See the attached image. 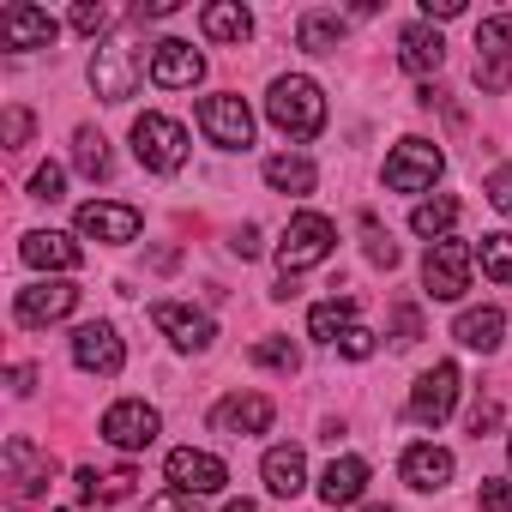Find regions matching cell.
<instances>
[{
  "mask_svg": "<svg viewBox=\"0 0 512 512\" xmlns=\"http://www.w3.org/2000/svg\"><path fill=\"white\" fill-rule=\"evenodd\" d=\"M266 115H272V127H278V133H290V139H314V133L326 127V97H320V85H314V79L290 73V79H278V85H272Z\"/></svg>",
  "mask_w": 512,
  "mask_h": 512,
  "instance_id": "obj_1",
  "label": "cell"
},
{
  "mask_svg": "<svg viewBox=\"0 0 512 512\" xmlns=\"http://www.w3.org/2000/svg\"><path fill=\"white\" fill-rule=\"evenodd\" d=\"M0 464H7V500L13 506H31V500H43L49 494V482H55V452L49 446H37V440H25V434H13L7 440V458H0Z\"/></svg>",
  "mask_w": 512,
  "mask_h": 512,
  "instance_id": "obj_2",
  "label": "cell"
},
{
  "mask_svg": "<svg viewBox=\"0 0 512 512\" xmlns=\"http://www.w3.org/2000/svg\"><path fill=\"white\" fill-rule=\"evenodd\" d=\"M332 247H338V223L320 217V211H302V217H290V229L278 241V266H284V278H296V272L320 266Z\"/></svg>",
  "mask_w": 512,
  "mask_h": 512,
  "instance_id": "obj_3",
  "label": "cell"
},
{
  "mask_svg": "<svg viewBox=\"0 0 512 512\" xmlns=\"http://www.w3.org/2000/svg\"><path fill=\"white\" fill-rule=\"evenodd\" d=\"M470 266H476V247L446 235V241H428V260H422V290L434 302H458L470 290Z\"/></svg>",
  "mask_w": 512,
  "mask_h": 512,
  "instance_id": "obj_4",
  "label": "cell"
},
{
  "mask_svg": "<svg viewBox=\"0 0 512 512\" xmlns=\"http://www.w3.org/2000/svg\"><path fill=\"white\" fill-rule=\"evenodd\" d=\"M145 73H151L145 55H139V43H127V37H115V43H103V49L91 55V85H97L103 103H127Z\"/></svg>",
  "mask_w": 512,
  "mask_h": 512,
  "instance_id": "obj_5",
  "label": "cell"
},
{
  "mask_svg": "<svg viewBox=\"0 0 512 512\" xmlns=\"http://www.w3.org/2000/svg\"><path fill=\"white\" fill-rule=\"evenodd\" d=\"M133 157L151 169V175H175L187 163V127L169 121V115H139L133 121Z\"/></svg>",
  "mask_w": 512,
  "mask_h": 512,
  "instance_id": "obj_6",
  "label": "cell"
},
{
  "mask_svg": "<svg viewBox=\"0 0 512 512\" xmlns=\"http://www.w3.org/2000/svg\"><path fill=\"white\" fill-rule=\"evenodd\" d=\"M458 386H464L458 362H434V368L410 386V422H416V428H440V422L452 416V404H458Z\"/></svg>",
  "mask_w": 512,
  "mask_h": 512,
  "instance_id": "obj_7",
  "label": "cell"
},
{
  "mask_svg": "<svg viewBox=\"0 0 512 512\" xmlns=\"http://www.w3.org/2000/svg\"><path fill=\"white\" fill-rule=\"evenodd\" d=\"M440 169H446V157H440L434 139H404V145L386 157V187H392V193H428Z\"/></svg>",
  "mask_w": 512,
  "mask_h": 512,
  "instance_id": "obj_8",
  "label": "cell"
},
{
  "mask_svg": "<svg viewBox=\"0 0 512 512\" xmlns=\"http://www.w3.org/2000/svg\"><path fill=\"white\" fill-rule=\"evenodd\" d=\"M199 127H205V139L223 145V151H247V145H253V109H247L241 97H229V91H217V97L199 103Z\"/></svg>",
  "mask_w": 512,
  "mask_h": 512,
  "instance_id": "obj_9",
  "label": "cell"
},
{
  "mask_svg": "<svg viewBox=\"0 0 512 512\" xmlns=\"http://www.w3.org/2000/svg\"><path fill=\"white\" fill-rule=\"evenodd\" d=\"M157 434H163V416H157L145 398H121V404L103 410V440L121 446V452H145Z\"/></svg>",
  "mask_w": 512,
  "mask_h": 512,
  "instance_id": "obj_10",
  "label": "cell"
},
{
  "mask_svg": "<svg viewBox=\"0 0 512 512\" xmlns=\"http://www.w3.org/2000/svg\"><path fill=\"white\" fill-rule=\"evenodd\" d=\"M79 308V284H67V278H49V284H31V290H19V302H13V320L19 326H55V320H67Z\"/></svg>",
  "mask_w": 512,
  "mask_h": 512,
  "instance_id": "obj_11",
  "label": "cell"
},
{
  "mask_svg": "<svg viewBox=\"0 0 512 512\" xmlns=\"http://www.w3.org/2000/svg\"><path fill=\"white\" fill-rule=\"evenodd\" d=\"M163 476L181 488V494H217L223 482H229V470H223V458H211V452H199V446H175L169 458H163Z\"/></svg>",
  "mask_w": 512,
  "mask_h": 512,
  "instance_id": "obj_12",
  "label": "cell"
},
{
  "mask_svg": "<svg viewBox=\"0 0 512 512\" xmlns=\"http://www.w3.org/2000/svg\"><path fill=\"white\" fill-rule=\"evenodd\" d=\"M199 79H205V55H199L193 43H181V37L151 43V85H163V91H187V85H199Z\"/></svg>",
  "mask_w": 512,
  "mask_h": 512,
  "instance_id": "obj_13",
  "label": "cell"
},
{
  "mask_svg": "<svg viewBox=\"0 0 512 512\" xmlns=\"http://www.w3.org/2000/svg\"><path fill=\"white\" fill-rule=\"evenodd\" d=\"M55 37H61V25H55L43 7H31V0H19V7L0 13V49H13V55H25V49H49Z\"/></svg>",
  "mask_w": 512,
  "mask_h": 512,
  "instance_id": "obj_14",
  "label": "cell"
},
{
  "mask_svg": "<svg viewBox=\"0 0 512 512\" xmlns=\"http://www.w3.org/2000/svg\"><path fill=\"white\" fill-rule=\"evenodd\" d=\"M73 362H79L85 374H121V362H127V350H121V332H115L109 320H91V326H79V332H73Z\"/></svg>",
  "mask_w": 512,
  "mask_h": 512,
  "instance_id": "obj_15",
  "label": "cell"
},
{
  "mask_svg": "<svg viewBox=\"0 0 512 512\" xmlns=\"http://www.w3.org/2000/svg\"><path fill=\"white\" fill-rule=\"evenodd\" d=\"M272 416H278V410H272V398H266V392H235V398H223V404L211 410V428L241 440V434H266V428H272Z\"/></svg>",
  "mask_w": 512,
  "mask_h": 512,
  "instance_id": "obj_16",
  "label": "cell"
},
{
  "mask_svg": "<svg viewBox=\"0 0 512 512\" xmlns=\"http://www.w3.org/2000/svg\"><path fill=\"white\" fill-rule=\"evenodd\" d=\"M151 320H157V332H169L175 350H211V338H217L211 314L181 308V302H151Z\"/></svg>",
  "mask_w": 512,
  "mask_h": 512,
  "instance_id": "obj_17",
  "label": "cell"
},
{
  "mask_svg": "<svg viewBox=\"0 0 512 512\" xmlns=\"http://www.w3.org/2000/svg\"><path fill=\"white\" fill-rule=\"evenodd\" d=\"M79 235L121 247V241L139 235V211H133V205H109V199H85V205H79Z\"/></svg>",
  "mask_w": 512,
  "mask_h": 512,
  "instance_id": "obj_18",
  "label": "cell"
},
{
  "mask_svg": "<svg viewBox=\"0 0 512 512\" xmlns=\"http://www.w3.org/2000/svg\"><path fill=\"white\" fill-rule=\"evenodd\" d=\"M19 253H25V266H37V272H79V260H85V247L73 235H55V229H31L19 241Z\"/></svg>",
  "mask_w": 512,
  "mask_h": 512,
  "instance_id": "obj_19",
  "label": "cell"
},
{
  "mask_svg": "<svg viewBox=\"0 0 512 512\" xmlns=\"http://www.w3.org/2000/svg\"><path fill=\"white\" fill-rule=\"evenodd\" d=\"M398 470H404V482H410V488L434 494V488H446V482H452V470H458V464H452V452H446V446H428V440H422V446H410V452L398 458Z\"/></svg>",
  "mask_w": 512,
  "mask_h": 512,
  "instance_id": "obj_20",
  "label": "cell"
},
{
  "mask_svg": "<svg viewBox=\"0 0 512 512\" xmlns=\"http://www.w3.org/2000/svg\"><path fill=\"white\" fill-rule=\"evenodd\" d=\"M260 476H266V488H272L278 500H296V494L308 488V458H302V446H272L266 464H260Z\"/></svg>",
  "mask_w": 512,
  "mask_h": 512,
  "instance_id": "obj_21",
  "label": "cell"
},
{
  "mask_svg": "<svg viewBox=\"0 0 512 512\" xmlns=\"http://www.w3.org/2000/svg\"><path fill=\"white\" fill-rule=\"evenodd\" d=\"M362 488H368V464H362L356 452L332 458V464H326V476H320V500H326V506H356V500H362Z\"/></svg>",
  "mask_w": 512,
  "mask_h": 512,
  "instance_id": "obj_22",
  "label": "cell"
},
{
  "mask_svg": "<svg viewBox=\"0 0 512 512\" xmlns=\"http://www.w3.org/2000/svg\"><path fill=\"white\" fill-rule=\"evenodd\" d=\"M440 61H446V43H440L434 25H410L398 37V67L404 73H440Z\"/></svg>",
  "mask_w": 512,
  "mask_h": 512,
  "instance_id": "obj_23",
  "label": "cell"
},
{
  "mask_svg": "<svg viewBox=\"0 0 512 512\" xmlns=\"http://www.w3.org/2000/svg\"><path fill=\"white\" fill-rule=\"evenodd\" d=\"M199 31L211 43H247L253 37V13L241 7V0H211V7L199 13Z\"/></svg>",
  "mask_w": 512,
  "mask_h": 512,
  "instance_id": "obj_24",
  "label": "cell"
},
{
  "mask_svg": "<svg viewBox=\"0 0 512 512\" xmlns=\"http://www.w3.org/2000/svg\"><path fill=\"white\" fill-rule=\"evenodd\" d=\"M500 332H506V320H500V308H470V314H458V326H452V338L464 344V350H500Z\"/></svg>",
  "mask_w": 512,
  "mask_h": 512,
  "instance_id": "obj_25",
  "label": "cell"
},
{
  "mask_svg": "<svg viewBox=\"0 0 512 512\" xmlns=\"http://www.w3.org/2000/svg\"><path fill=\"white\" fill-rule=\"evenodd\" d=\"M266 181H272L278 193H296V199H302V193H314L320 175H314V163H308L302 151H278V157H266Z\"/></svg>",
  "mask_w": 512,
  "mask_h": 512,
  "instance_id": "obj_26",
  "label": "cell"
},
{
  "mask_svg": "<svg viewBox=\"0 0 512 512\" xmlns=\"http://www.w3.org/2000/svg\"><path fill=\"white\" fill-rule=\"evenodd\" d=\"M356 326V302L350 296H332V302H314V314H308V332L320 338V344H338L344 332Z\"/></svg>",
  "mask_w": 512,
  "mask_h": 512,
  "instance_id": "obj_27",
  "label": "cell"
},
{
  "mask_svg": "<svg viewBox=\"0 0 512 512\" xmlns=\"http://www.w3.org/2000/svg\"><path fill=\"white\" fill-rule=\"evenodd\" d=\"M476 61L512 67V13H494V19L476 25Z\"/></svg>",
  "mask_w": 512,
  "mask_h": 512,
  "instance_id": "obj_28",
  "label": "cell"
},
{
  "mask_svg": "<svg viewBox=\"0 0 512 512\" xmlns=\"http://www.w3.org/2000/svg\"><path fill=\"white\" fill-rule=\"evenodd\" d=\"M344 31H350V25H344L338 13H308V19L296 25V43H302L308 55H326V49H338V43H344Z\"/></svg>",
  "mask_w": 512,
  "mask_h": 512,
  "instance_id": "obj_29",
  "label": "cell"
},
{
  "mask_svg": "<svg viewBox=\"0 0 512 512\" xmlns=\"http://www.w3.org/2000/svg\"><path fill=\"white\" fill-rule=\"evenodd\" d=\"M452 223H458V199H446V193H440V199H422V205L410 211V229L428 235V241H446Z\"/></svg>",
  "mask_w": 512,
  "mask_h": 512,
  "instance_id": "obj_30",
  "label": "cell"
},
{
  "mask_svg": "<svg viewBox=\"0 0 512 512\" xmlns=\"http://www.w3.org/2000/svg\"><path fill=\"white\" fill-rule=\"evenodd\" d=\"M73 482H79V494H85V500H127L139 476H133V470H79Z\"/></svg>",
  "mask_w": 512,
  "mask_h": 512,
  "instance_id": "obj_31",
  "label": "cell"
},
{
  "mask_svg": "<svg viewBox=\"0 0 512 512\" xmlns=\"http://www.w3.org/2000/svg\"><path fill=\"white\" fill-rule=\"evenodd\" d=\"M73 163H79V175L103 181V175H109V139H103L97 127H79V133H73Z\"/></svg>",
  "mask_w": 512,
  "mask_h": 512,
  "instance_id": "obj_32",
  "label": "cell"
},
{
  "mask_svg": "<svg viewBox=\"0 0 512 512\" xmlns=\"http://www.w3.org/2000/svg\"><path fill=\"white\" fill-rule=\"evenodd\" d=\"M476 260H482V272H488L494 284H512V235H506V229L482 235V247H476Z\"/></svg>",
  "mask_w": 512,
  "mask_h": 512,
  "instance_id": "obj_33",
  "label": "cell"
},
{
  "mask_svg": "<svg viewBox=\"0 0 512 512\" xmlns=\"http://www.w3.org/2000/svg\"><path fill=\"white\" fill-rule=\"evenodd\" d=\"M247 362H260V368H278V374H296L302 368V350L290 344V338H260L247 350Z\"/></svg>",
  "mask_w": 512,
  "mask_h": 512,
  "instance_id": "obj_34",
  "label": "cell"
},
{
  "mask_svg": "<svg viewBox=\"0 0 512 512\" xmlns=\"http://www.w3.org/2000/svg\"><path fill=\"white\" fill-rule=\"evenodd\" d=\"M61 187H67V169H61V163H43V169L31 175V199H43V205H55Z\"/></svg>",
  "mask_w": 512,
  "mask_h": 512,
  "instance_id": "obj_35",
  "label": "cell"
},
{
  "mask_svg": "<svg viewBox=\"0 0 512 512\" xmlns=\"http://www.w3.org/2000/svg\"><path fill=\"white\" fill-rule=\"evenodd\" d=\"M416 338H422V314H416L410 302H398V308H392V344H398V350H410Z\"/></svg>",
  "mask_w": 512,
  "mask_h": 512,
  "instance_id": "obj_36",
  "label": "cell"
},
{
  "mask_svg": "<svg viewBox=\"0 0 512 512\" xmlns=\"http://www.w3.org/2000/svg\"><path fill=\"white\" fill-rule=\"evenodd\" d=\"M476 500H482V512H512V476H488Z\"/></svg>",
  "mask_w": 512,
  "mask_h": 512,
  "instance_id": "obj_37",
  "label": "cell"
},
{
  "mask_svg": "<svg viewBox=\"0 0 512 512\" xmlns=\"http://www.w3.org/2000/svg\"><path fill=\"white\" fill-rule=\"evenodd\" d=\"M494 428H500V404H494V398H476V404H470V434L482 440V434H494Z\"/></svg>",
  "mask_w": 512,
  "mask_h": 512,
  "instance_id": "obj_38",
  "label": "cell"
},
{
  "mask_svg": "<svg viewBox=\"0 0 512 512\" xmlns=\"http://www.w3.org/2000/svg\"><path fill=\"white\" fill-rule=\"evenodd\" d=\"M73 31L103 37V31H109V7H73Z\"/></svg>",
  "mask_w": 512,
  "mask_h": 512,
  "instance_id": "obj_39",
  "label": "cell"
},
{
  "mask_svg": "<svg viewBox=\"0 0 512 512\" xmlns=\"http://www.w3.org/2000/svg\"><path fill=\"white\" fill-rule=\"evenodd\" d=\"M145 512H205V506H199V494H181V488H169V494H157Z\"/></svg>",
  "mask_w": 512,
  "mask_h": 512,
  "instance_id": "obj_40",
  "label": "cell"
},
{
  "mask_svg": "<svg viewBox=\"0 0 512 512\" xmlns=\"http://www.w3.org/2000/svg\"><path fill=\"white\" fill-rule=\"evenodd\" d=\"M338 350H344V356H356V362H362V356H374V332H368V326H350V332H344V338H338Z\"/></svg>",
  "mask_w": 512,
  "mask_h": 512,
  "instance_id": "obj_41",
  "label": "cell"
},
{
  "mask_svg": "<svg viewBox=\"0 0 512 512\" xmlns=\"http://www.w3.org/2000/svg\"><path fill=\"white\" fill-rule=\"evenodd\" d=\"M488 205L494 211H512V169H494L488 175Z\"/></svg>",
  "mask_w": 512,
  "mask_h": 512,
  "instance_id": "obj_42",
  "label": "cell"
},
{
  "mask_svg": "<svg viewBox=\"0 0 512 512\" xmlns=\"http://www.w3.org/2000/svg\"><path fill=\"white\" fill-rule=\"evenodd\" d=\"M25 139H31V109H7V145L19 151Z\"/></svg>",
  "mask_w": 512,
  "mask_h": 512,
  "instance_id": "obj_43",
  "label": "cell"
},
{
  "mask_svg": "<svg viewBox=\"0 0 512 512\" xmlns=\"http://www.w3.org/2000/svg\"><path fill=\"white\" fill-rule=\"evenodd\" d=\"M368 260L392 272V266H398V241H386V235H368Z\"/></svg>",
  "mask_w": 512,
  "mask_h": 512,
  "instance_id": "obj_44",
  "label": "cell"
},
{
  "mask_svg": "<svg viewBox=\"0 0 512 512\" xmlns=\"http://www.w3.org/2000/svg\"><path fill=\"white\" fill-rule=\"evenodd\" d=\"M422 13H428V19H458L464 0H422Z\"/></svg>",
  "mask_w": 512,
  "mask_h": 512,
  "instance_id": "obj_45",
  "label": "cell"
},
{
  "mask_svg": "<svg viewBox=\"0 0 512 512\" xmlns=\"http://www.w3.org/2000/svg\"><path fill=\"white\" fill-rule=\"evenodd\" d=\"M241 260H253V253H260V229H235V241H229Z\"/></svg>",
  "mask_w": 512,
  "mask_h": 512,
  "instance_id": "obj_46",
  "label": "cell"
},
{
  "mask_svg": "<svg viewBox=\"0 0 512 512\" xmlns=\"http://www.w3.org/2000/svg\"><path fill=\"white\" fill-rule=\"evenodd\" d=\"M7 380H13V392H31V380H37V368H25V362H19V368H13Z\"/></svg>",
  "mask_w": 512,
  "mask_h": 512,
  "instance_id": "obj_47",
  "label": "cell"
},
{
  "mask_svg": "<svg viewBox=\"0 0 512 512\" xmlns=\"http://www.w3.org/2000/svg\"><path fill=\"white\" fill-rule=\"evenodd\" d=\"M223 512H260V506H253V500H229Z\"/></svg>",
  "mask_w": 512,
  "mask_h": 512,
  "instance_id": "obj_48",
  "label": "cell"
},
{
  "mask_svg": "<svg viewBox=\"0 0 512 512\" xmlns=\"http://www.w3.org/2000/svg\"><path fill=\"white\" fill-rule=\"evenodd\" d=\"M362 512H392V506H362Z\"/></svg>",
  "mask_w": 512,
  "mask_h": 512,
  "instance_id": "obj_49",
  "label": "cell"
},
{
  "mask_svg": "<svg viewBox=\"0 0 512 512\" xmlns=\"http://www.w3.org/2000/svg\"><path fill=\"white\" fill-rule=\"evenodd\" d=\"M506 452H512V434H506Z\"/></svg>",
  "mask_w": 512,
  "mask_h": 512,
  "instance_id": "obj_50",
  "label": "cell"
}]
</instances>
